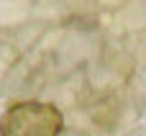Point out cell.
Instances as JSON below:
<instances>
[{
    "label": "cell",
    "instance_id": "cell-1",
    "mask_svg": "<svg viewBox=\"0 0 146 136\" xmlns=\"http://www.w3.org/2000/svg\"><path fill=\"white\" fill-rule=\"evenodd\" d=\"M64 116L44 100H18L0 116V136H59Z\"/></svg>",
    "mask_w": 146,
    "mask_h": 136
}]
</instances>
